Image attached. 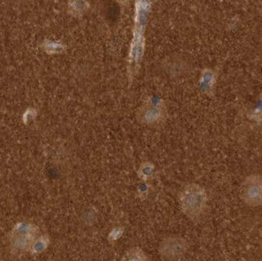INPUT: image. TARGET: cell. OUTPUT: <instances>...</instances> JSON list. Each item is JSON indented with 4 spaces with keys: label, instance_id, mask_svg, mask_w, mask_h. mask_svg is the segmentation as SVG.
I'll list each match as a JSON object with an SVG mask.
<instances>
[{
    "label": "cell",
    "instance_id": "3957f363",
    "mask_svg": "<svg viewBox=\"0 0 262 261\" xmlns=\"http://www.w3.org/2000/svg\"><path fill=\"white\" fill-rule=\"evenodd\" d=\"M189 244L186 238L170 235L164 238L158 248L159 255L166 260H179L188 252Z\"/></svg>",
    "mask_w": 262,
    "mask_h": 261
},
{
    "label": "cell",
    "instance_id": "52a82bcc",
    "mask_svg": "<svg viewBox=\"0 0 262 261\" xmlns=\"http://www.w3.org/2000/svg\"><path fill=\"white\" fill-rule=\"evenodd\" d=\"M202 90L205 92L207 95H211L212 94L214 85H215V77L212 74H203L200 81Z\"/></svg>",
    "mask_w": 262,
    "mask_h": 261
},
{
    "label": "cell",
    "instance_id": "6da1fadb",
    "mask_svg": "<svg viewBox=\"0 0 262 261\" xmlns=\"http://www.w3.org/2000/svg\"><path fill=\"white\" fill-rule=\"evenodd\" d=\"M207 190L197 183L185 186L179 193V203L183 214L191 220H199L207 206Z\"/></svg>",
    "mask_w": 262,
    "mask_h": 261
},
{
    "label": "cell",
    "instance_id": "8992f818",
    "mask_svg": "<svg viewBox=\"0 0 262 261\" xmlns=\"http://www.w3.org/2000/svg\"><path fill=\"white\" fill-rule=\"evenodd\" d=\"M155 168H156V166L151 161H144V162L141 163V165H140L138 171H137L138 178L143 182H148L154 177V173H155Z\"/></svg>",
    "mask_w": 262,
    "mask_h": 261
},
{
    "label": "cell",
    "instance_id": "277c9868",
    "mask_svg": "<svg viewBox=\"0 0 262 261\" xmlns=\"http://www.w3.org/2000/svg\"><path fill=\"white\" fill-rule=\"evenodd\" d=\"M242 199L250 207L262 204V178L259 174H251L242 182Z\"/></svg>",
    "mask_w": 262,
    "mask_h": 261
},
{
    "label": "cell",
    "instance_id": "ba28073f",
    "mask_svg": "<svg viewBox=\"0 0 262 261\" xmlns=\"http://www.w3.org/2000/svg\"><path fill=\"white\" fill-rule=\"evenodd\" d=\"M124 259L127 260H139L145 261L148 260V257L146 254L144 253V251L141 248H134L130 249L126 252L124 256Z\"/></svg>",
    "mask_w": 262,
    "mask_h": 261
},
{
    "label": "cell",
    "instance_id": "5b68a950",
    "mask_svg": "<svg viewBox=\"0 0 262 261\" xmlns=\"http://www.w3.org/2000/svg\"><path fill=\"white\" fill-rule=\"evenodd\" d=\"M36 228L34 226L21 224L18 226L13 233V246L19 251L29 249L34 242L36 235Z\"/></svg>",
    "mask_w": 262,
    "mask_h": 261
},
{
    "label": "cell",
    "instance_id": "7a4b0ae2",
    "mask_svg": "<svg viewBox=\"0 0 262 261\" xmlns=\"http://www.w3.org/2000/svg\"><path fill=\"white\" fill-rule=\"evenodd\" d=\"M139 121L149 127L163 124L168 118L167 106L162 99H149L137 114Z\"/></svg>",
    "mask_w": 262,
    "mask_h": 261
},
{
    "label": "cell",
    "instance_id": "9c48e42d",
    "mask_svg": "<svg viewBox=\"0 0 262 261\" xmlns=\"http://www.w3.org/2000/svg\"><path fill=\"white\" fill-rule=\"evenodd\" d=\"M123 233H124V228L123 227L115 228L109 234L108 241L110 242H115V241H118L119 238L123 235Z\"/></svg>",
    "mask_w": 262,
    "mask_h": 261
},
{
    "label": "cell",
    "instance_id": "30bf717a",
    "mask_svg": "<svg viewBox=\"0 0 262 261\" xmlns=\"http://www.w3.org/2000/svg\"><path fill=\"white\" fill-rule=\"evenodd\" d=\"M63 49V46L59 45V44L50 43L47 44L46 46V50H50L49 53H57L58 51H61Z\"/></svg>",
    "mask_w": 262,
    "mask_h": 261
}]
</instances>
